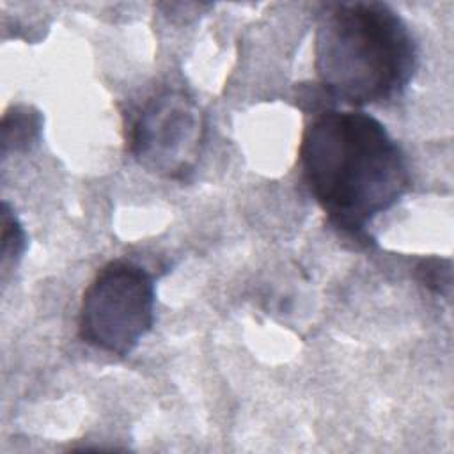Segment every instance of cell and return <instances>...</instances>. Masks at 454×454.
I'll list each match as a JSON object with an SVG mask.
<instances>
[{"label":"cell","mask_w":454,"mask_h":454,"mask_svg":"<svg viewBox=\"0 0 454 454\" xmlns=\"http://www.w3.org/2000/svg\"><path fill=\"white\" fill-rule=\"evenodd\" d=\"M303 181L328 222L364 236L410 188L406 156L383 122L364 110L328 108L303 131Z\"/></svg>","instance_id":"1"},{"label":"cell","mask_w":454,"mask_h":454,"mask_svg":"<svg viewBox=\"0 0 454 454\" xmlns=\"http://www.w3.org/2000/svg\"><path fill=\"white\" fill-rule=\"evenodd\" d=\"M417 67V41L388 4L355 0L321 7L314 69L335 101L355 108L388 103L403 96Z\"/></svg>","instance_id":"2"},{"label":"cell","mask_w":454,"mask_h":454,"mask_svg":"<svg viewBox=\"0 0 454 454\" xmlns=\"http://www.w3.org/2000/svg\"><path fill=\"white\" fill-rule=\"evenodd\" d=\"M154 277L138 262H106L87 286L78 314L80 339L108 355L128 356L154 325Z\"/></svg>","instance_id":"3"},{"label":"cell","mask_w":454,"mask_h":454,"mask_svg":"<svg viewBox=\"0 0 454 454\" xmlns=\"http://www.w3.org/2000/svg\"><path fill=\"white\" fill-rule=\"evenodd\" d=\"M206 133L200 106L181 90H163L140 108L131 128V154L147 172L184 181L200 160Z\"/></svg>","instance_id":"4"},{"label":"cell","mask_w":454,"mask_h":454,"mask_svg":"<svg viewBox=\"0 0 454 454\" xmlns=\"http://www.w3.org/2000/svg\"><path fill=\"white\" fill-rule=\"evenodd\" d=\"M43 115L30 105H12L2 119V156L27 153L41 140Z\"/></svg>","instance_id":"5"},{"label":"cell","mask_w":454,"mask_h":454,"mask_svg":"<svg viewBox=\"0 0 454 454\" xmlns=\"http://www.w3.org/2000/svg\"><path fill=\"white\" fill-rule=\"evenodd\" d=\"M27 248V232L18 220L12 206L4 200L2 204V273L7 277L9 270H14L21 261Z\"/></svg>","instance_id":"6"},{"label":"cell","mask_w":454,"mask_h":454,"mask_svg":"<svg viewBox=\"0 0 454 454\" xmlns=\"http://www.w3.org/2000/svg\"><path fill=\"white\" fill-rule=\"evenodd\" d=\"M417 280L436 294L449 296L450 293V261L429 257L415 266Z\"/></svg>","instance_id":"7"}]
</instances>
